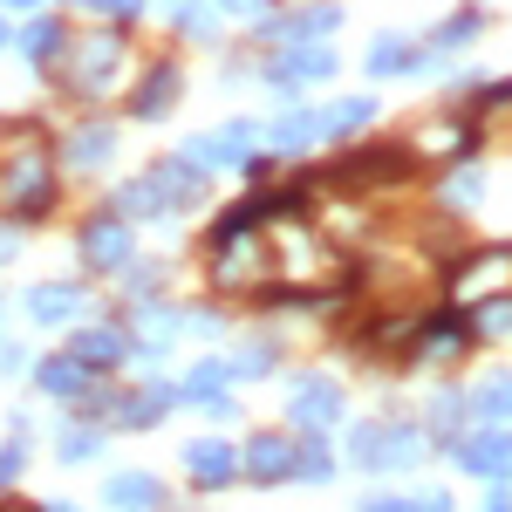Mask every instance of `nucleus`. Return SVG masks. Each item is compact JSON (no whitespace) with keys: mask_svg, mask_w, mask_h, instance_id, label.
I'll return each mask as SVG.
<instances>
[{"mask_svg":"<svg viewBox=\"0 0 512 512\" xmlns=\"http://www.w3.org/2000/svg\"><path fill=\"white\" fill-rule=\"evenodd\" d=\"M0 192H7L14 212H41V205H48V158H41V151H21V158L7 164V185H0Z\"/></svg>","mask_w":512,"mask_h":512,"instance_id":"1","label":"nucleus"},{"mask_svg":"<svg viewBox=\"0 0 512 512\" xmlns=\"http://www.w3.org/2000/svg\"><path fill=\"white\" fill-rule=\"evenodd\" d=\"M117 55H123L117 35H89L76 48V82H82V89H103V82H110L103 69H117Z\"/></svg>","mask_w":512,"mask_h":512,"instance_id":"2","label":"nucleus"},{"mask_svg":"<svg viewBox=\"0 0 512 512\" xmlns=\"http://www.w3.org/2000/svg\"><path fill=\"white\" fill-rule=\"evenodd\" d=\"M499 280H512V253H485L478 267H465V274H458V301H485Z\"/></svg>","mask_w":512,"mask_h":512,"instance_id":"3","label":"nucleus"},{"mask_svg":"<svg viewBox=\"0 0 512 512\" xmlns=\"http://www.w3.org/2000/svg\"><path fill=\"white\" fill-rule=\"evenodd\" d=\"M123 253H130V239H123V226H110V219L82 233V260H89V267H123Z\"/></svg>","mask_w":512,"mask_h":512,"instance_id":"4","label":"nucleus"},{"mask_svg":"<svg viewBox=\"0 0 512 512\" xmlns=\"http://www.w3.org/2000/svg\"><path fill=\"white\" fill-rule=\"evenodd\" d=\"M164 492H158V478H144V472H123V478H110V506L117 512H151Z\"/></svg>","mask_w":512,"mask_h":512,"instance_id":"5","label":"nucleus"},{"mask_svg":"<svg viewBox=\"0 0 512 512\" xmlns=\"http://www.w3.org/2000/svg\"><path fill=\"white\" fill-rule=\"evenodd\" d=\"M185 465H192L198 485H226V478H233V451H226V444H192Z\"/></svg>","mask_w":512,"mask_h":512,"instance_id":"6","label":"nucleus"},{"mask_svg":"<svg viewBox=\"0 0 512 512\" xmlns=\"http://www.w3.org/2000/svg\"><path fill=\"white\" fill-rule=\"evenodd\" d=\"M76 362H82V369H89V362H96V369L123 362V335H117V328H89V335H76Z\"/></svg>","mask_w":512,"mask_h":512,"instance_id":"7","label":"nucleus"},{"mask_svg":"<svg viewBox=\"0 0 512 512\" xmlns=\"http://www.w3.org/2000/svg\"><path fill=\"white\" fill-rule=\"evenodd\" d=\"M28 315L35 321H69L76 315V287H41V294H28Z\"/></svg>","mask_w":512,"mask_h":512,"instance_id":"8","label":"nucleus"},{"mask_svg":"<svg viewBox=\"0 0 512 512\" xmlns=\"http://www.w3.org/2000/svg\"><path fill=\"white\" fill-rule=\"evenodd\" d=\"M171 96H178V76H171V69H151V82L137 89V117H158V110H171Z\"/></svg>","mask_w":512,"mask_h":512,"instance_id":"9","label":"nucleus"},{"mask_svg":"<svg viewBox=\"0 0 512 512\" xmlns=\"http://www.w3.org/2000/svg\"><path fill=\"white\" fill-rule=\"evenodd\" d=\"M512 451L499 444V437H478V444H465V472H506Z\"/></svg>","mask_w":512,"mask_h":512,"instance_id":"10","label":"nucleus"},{"mask_svg":"<svg viewBox=\"0 0 512 512\" xmlns=\"http://www.w3.org/2000/svg\"><path fill=\"white\" fill-rule=\"evenodd\" d=\"M246 458H253V478H280L287 472V444H280V437H253Z\"/></svg>","mask_w":512,"mask_h":512,"instance_id":"11","label":"nucleus"},{"mask_svg":"<svg viewBox=\"0 0 512 512\" xmlns=\"http://www.w3.org/2000/svg\"><path fill=\"white\" fill-rule=\"evenodd\" d=\"M21 48H28V62H48V55L62 48V21H28V35H21Z\"/></svg>","mask_w":512,"mask_h":512,"instance_id":"12","label":"nucleus"},{"mask_svg":"<svg viewBox=\"0 0 512 512\" xmlns=\"http://www.w3.org/2000/svg\"><path fill=\"white\" fill-rule=\"evenodd\" d=\"M41 390L76 396V390H82V362H48V369H41Z\"/></svg>","mask_w":512,"mask_h":512,"instance_id":"13","label":"nucleus"},{"mask_svg":"<svg viewBox=\"0 0 512 512\" xmlns=\"http://www.w3.org/2000/svg\"><path fill=\"white\" fill-rule=\"evenodd\" d=\"M328 410H335V390H328V383L301 390V403H294V417H328Z\"/></svg>","mask_w":512,"mask_h":512,"instance_id":"14","label":"nucleus"},{"mask_svg":"<svg viewBox=\"0 0 512 512\" xmlns=\"http://www.w3.org/2000/svg\"><path fill=\"white\" fill-rule=\"evenodd\" d=\"M62 458H69V465L96 458V431H62Z\"/></svg>","mask_w":512,"mask_h":512,"instance_id":"15","label":"nucleus"},{"mask_svg":"<svg viewBox=\"0 0 512 512\" xmlns=\"http://www.w3.org/2000/svg\"><path fill=\"white\" fill-rule=\"evenodd\" d=\"M110 158V137L96 130V137H76V164H103Z\"/></svg>","mask_w":512,"mask_h":512,"instance_id":"16","label":"nucleus"},{"mask_svg":"<svg viewBox=\"0 0 512 512\" xmlns=\"http://www.w3.org/2000/svg\"><path fill=\"white\" fill-rule=\"evenodd\" d=\"M14 472H21V451H0V485H7Z\"/></svg>","mask_w":512,"mask_h":512,"instance_id":"17","label":"nucleus"},{"mask_svg":"<svg viewBox=\"0 0 512 512\" xmlns=\"http://www.w3.org/2000/svg\"><path fill=\"white\" fill-rule=\"evenodd\" d=\"M7 253H14V239H7V233H0V260H7Z\"/></svg>","mask_w":512,"mask_h":512,"instance_id":"18","label":"nucleus"},{"mask_svg":"<svg viewBox=\"0 0 512 512\" xmlns=\"http://www.w3.org/2000/svg\"><path fill=\"white\" fill-rule=\"evenodd\" d=\"M485 512H512V506H506V499H492V506H485Z\"/></svg>","mask_w":512,"mask_h":512,"instance_id":"19","label":"nucleus"},{"mask_svg":"<svg viewBox=\"0 0 512 512\" xmlns=\"http://www.w3.org/2000/svg\"><path fill=\"white\" fill-rule=\"evenodd\" d=\"M48 512H76V506H48Z\"/></svg>","mask_w":512,"mask_h":512,"instance_id":"20","label":"nucleus"},{"mask_svg":"<svg viewBox=\"0 0 512 512\" xmlns=\"http://www.w3.org/2000/svg\"><path fill=\"white\" fill-rule=\"evenodd\" d=\"M14 7H28V0H14Z\"/></svg>","mask_w":512,"mask_h":512,"instance_id":"21","label":"nucleus"},{"mask_svg":"<svg viewBox=\"0 0 512 512\" xmlns=\"http://www.w3.org/2000/svg\"><path fill=\"white\" fill-rule=\"evenodd\" d=\"M0 41H7V28H0Z\"/></svg>","mask_w":512,"mask_h":512,"instance_id":"22","label":"nucleus"}]
</instances>
